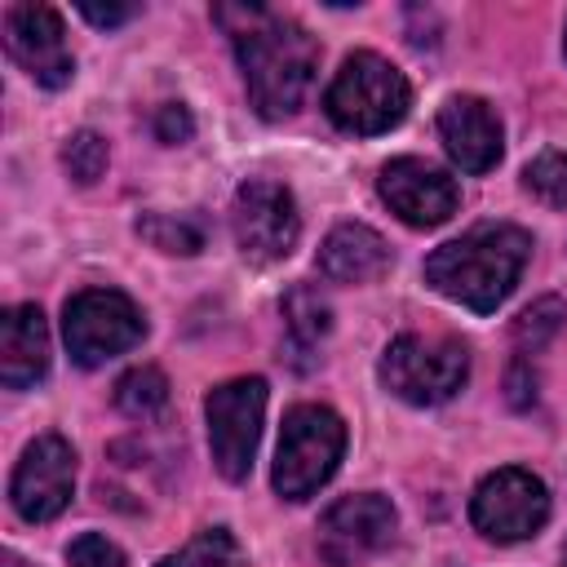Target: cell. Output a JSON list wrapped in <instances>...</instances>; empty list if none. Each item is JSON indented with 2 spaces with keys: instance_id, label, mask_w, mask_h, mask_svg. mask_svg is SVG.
<instances>
[{
  "instance_id": "6da1fadb",
  "label": "cell",
  "mask_w": 567,
  "mask_h": 567,
  "mask_svg": "<svg viewBox=\"0 0 567 567\" xmlns=\"http://www.w3.org/2000/svg\"><path fill=\"white\" fill-rule=\"evenodd\" d=\"M213 18L235 40L248 102L257 106V115L261 120H288L306 102V89H310L315 66H319L315 35L301 22L270 13L261 4H217Z\"/></svg>"
},
{
  "instance_id": "7a4b0ae2",
  "label": "cell",
  "mask_w": 567,
  "mask_h": 567,
  "mask_svg": "<svg viewBox=\"0 0 567 567\" xmlns=\"http://www.w3.org/2000/svg\"><path fill=\"white\" fill-rule=\"evenodd\" d=\"M532 257V235L509 221H483L425 257V284L447 301L492 315L518 284Z\"/></svg>"
},
{
  "instance_id": "3957f363",
  "label": "cell",
  "mask_w": 567,
  "mask_h": 567,
  "mask_svg": "<svg viewBox=\"0 0 567 567\" xmlns=\"http://www.w3.org/2000/svg\"><path fill=\"white\" fill-rule=\"evenodd\" d=\"M408 106H412V89H408L403 71L390 58L368 53V49L350 53L323 93L328 120L341 133H359V137L394 128L408 115Z\"/></svg>"
},
{
  "instance_id": "277c9868",
  "label": "cell",
  "mask_w": 567,
  "mask_h": 567,
  "mask_svg": "<svg viewBox=\"0 0 567 567\" xmlns=\"http://www.w3.org/2000/svg\"><path fill=\"white\" fill-rule=\"evenodd\" d=\"M346 452V421L323 408V403H301L284 416L279 452H275V492L284 501H306L315 496L332 474Z\"/></svg>"
},
{
  "instance_id": "5b68a950",
  "label": "cell",
  "mask_w": 567,
  "mask_h": 567,
  "mask_svg": "<svg viewBox=\"0 0 567 567\" xmlns=\"http://www.w3.org/2000/svg\"><path fill=\"white\" fill-rule=\"evenodd\" d=\"M381 385L416 408H434L447 403L465 377H470V350L456 337H425V332H403L385 346L381 368H377Z\"/></svg>"
},
{
  "instance_id": "8992f818",
  "label": "cell",
  "mask_w": 567,
  "mask_h": 567,
  "mask_svg": "<svg viewBox=\"0 0 567 567\" xmlns=\"http://www.w3.org/2000/svg\"><path fill=\"white\" fill-rule=\"evenodd\" d=\"M261 416H266V381L261 377H235L208 390L204 421H208V452L221 478L244 483L261 443Z\"/></svg>"
},
{
  "instance_id": "52a82bcc",
  "label": "cell",
  "mask_w": 567,
  "mask_h": 567,
  "mask_svg": "<svg viewBox=\"0 0 567 567\" xmlns=\"http://www.w3.org/2000/svg\"><path fill=\"white\" fill-rule=\"evenodd\" d=\"M146 332L142 310L115 288H84L62 310V337L80 368H102L106 359L133 350Z\"/></svg>"
},
{
  "instance_id": "ba28073f",
  "label": "cell",
  "mask_w": 567,
  "mask_h": 567,
  "mask_svg": "<svg viewBox=\"0 0 567 567\" xmlns=\"http://www.w3.org/2000/svg\"><path fill=\"white\" fill-rule=\"evenodd\" d=\"M545 518H549V492L523 465H505V470L487 474L470 496V523L496 545L536 536L545 527Z\"/></svg>"
},
{
  "instance_id": "9c48e42d",
  "label": "cell",
  "mask_w": 567,
  "mask_h": 567,
  "mask_svg": "<svg viewBox=\"0 0 567 567\" xmlns=\"http://www.w3.org/2000/svg\"><path fill=\"white\" fill-rule=\"evenodd\" d=\"M230 230H235V244L248 261H257V266L284 261L297 248V235H301L292 190L279 186V182H266V177H248L235 190Z\"/></svg>"
},
{
  "instance_id": "30bf717a",
  "label": "cell",
  "mask_w": 567,
  "mask_h": 567,
  "mask_svg": "<svg viewBox=\"0 0 567 567\" xmlns=\"http://www.w3.org/2000/svg\"><path fill=\"white\" fill-rule=\"evenodd\" d=\"M75 496V447L62 434H40L35 443H27L13 483H9V501L27 523H49L58 518Z\"/></svg>"
},
{
  "instance_id": "8fae6325",
  "label": "cell",
  "mask_w": 567,
  "mask_h": 567,
  "mask_svg": "<svg viewBox=\"0 0 567 567\" xmlns=\"http://www.w3.org/2000/svg\"><path fill=\"white\" fill-rule=\"evenodd\" d=\"M377 190H381V199L390 204V213H394L399 221L416 226V230L443 226V221L456 213V204H461L456 182H452L443 168H434V164H425V159H416V155L390 159V164L381 168V177H377Z\"/></svg>"
},
{
  "instance_id": "7c38bea8",
  "label": "cell",
  "mask_w": 567,
  "mask_h": 567,
  "mask_svg": "<svg viewBox=\"0 0 567 567\" xmlns=\"http://www.w3.org/2000/svg\"><path fill=\"white\" fill-rule=\"evenodd\" d=\"M4 49L44 89H62L75 75V62L62 40V18L49 4H13L4 13Z\"/></svg>"
},
{
  "instance_id": "4fadbf2b",
  "label": "cell",
  "mask_w": 567,
  "mask_h": 567,
  "mask_svg": "<svg viewBox=\"0 0 567 567\" xmlns=\"http://www.w3.org/2000/svg\"><path fill=\"white\" fill-rule=\"evenodd\" d=\"M439 137L461 173H487L501 159V120L474 93H452L439 106Z\"/></svg>"
},
{
  "instance_id": "5bb4252c",
  "label": "cell",
  "mask_w": 567,
  "mask_h": 567,
  "mask_svg": "<svg viewBox=\"0 0 567 567\" xmlns=\"http://www.w3.org/2000/svg\"><path fill=\"white\" fill-rule=\"evenodd\" d=\"M394 536V505L381 492H359V496H341L337 505H328V514L319 518V540L323 554H332L337 563L372 554L381 545H390Z\"/></svg>"
},
{
  "instance_id": "9a60e30c",
  "label": "cell",
  "mask_w": 567,
  "mask_h": 567,
  "mask_svg": "<svg viewBox=\"0 0 567 567\" xmlns=\"http://www.w3.org/2000/svg\"><path fill=\"white\" fill-rule=\"evenodd\" d=\"M49 372V323L40 306H9L0 315V381L27 390Z\"/></svg>"
},
{
  "instance_id": "2e32d148",
  "label": "cell",
  "mask_w": 567,
  "mask_h": 567,
  "mask_svg": "<svg viewBox=\"0 0 567 567\" xmlns=\"http://www.w3.org/2000/svg\"><path fill=\"white\" fill-rule=\"evenodd\" d=\"M319 270L332 284H372L390 270V244L363 221H341L319 244Z\"/></svg>"
},
{
  "instance_id": "e0dca14e",
  "label": "cell",
  "mask_w": 567,
  "mask_h": 567,
  "mask_svg": "<svg viewBox=\"0 0 567 567\" xmlns=\"http://www.w3.org/2000/svg\"><path fill=\"white\" fill-rule=\"evenodd\" d=\"M284 323H288V337H292L297 350H315L328 337V328H332V310L319 297V288L292 284L284 292Z\"/></svg>"
},
{
  "instance_id": "ac0fdd59",
  "label": "cell",
  "mask_w": 567,
  "mask_h": 567,
  "mask_svg": "<svg viewBox=\"0 0 567 567\" xmlns=\"http://www.w3.org/2000/svg\"><path fill=\"white\" fill-rule=\"evenodd\" d=\"M164 403H168V381H164V372L151 368V363H142V368H133V372H124V377L115 381V408H120L124 416H133V421L155 416Z\"/></svg>"
},
{
  "instance_id": "d6986e66",
  "label": "cell",
  "mask_w": 567,
  "mask_h": 567,
  "mask_svg": "<svg viewBox=\"0 0 567 567\" xmlns=\"http://www.w3.org/2000/svg\"><path fill=\"white\" fill-rule=\"evenodd\" d=\"M137 235L159 248V252H177V257H195L204 248V235L195 221L186 217H173V213H142L137 217Z\"/></svg>"
},
{
  "instance_id": "ffe728a7",
  "label": "cell",
  "mask_w": 567,
  "mask_h": 567,
  "mask_svg": "<svg viewBox=\"0 0 567 567\" xmlns=\"http://www.w3.org/2000/svg\"><path fill=\"white\" fill-rule=\"evenodd\" d=\"M235 554H239L235 536L226 527H208L195 540H186L177 554H164L155 567H230Z\"/></svg>"
},
{
  "instance_id": "44dd1931",
  "label": "cell",
  "mask_w": 567,
  "mask_h": 567,
  "mask_svg": "<svg viewBox=\"0 0 567 567\" xmlns=\"http://www.w3.org/2000/svg\"><path fill=\"white\" fill-rule=\"evenodd\" d=\"M62 164H66V177H71L75 186H93V182L106 173V142H102L93 128H80V133L66 137Z\"/></svg>"
},
{
  "instance_id": "7402d4cb",
  "label": "cell",
  "mask_w": 567,
  "mask_h": 567,
  "mask_svg": "<svg viewBox=\"0 0 567 567\" xmlns=\"http://www.w3.org/2000/svg\"><path fill=\"white\" fill-rule=\"evenodd\" d=\"M563 319H567V306H563L558 297L532 301V306L514 319V341H518V350H540V346L563 328Z\"/></svg>"
},
{
  "instance_id": "603a6c76",
  "label": "cell",
  "mask_w": 567,
  "mask_h": 567,
  "mask_svg": "<svg viewBox=\"0 0 567 567\" xmlns=\"http://www.w3.org/2000/svg\"><path fill=\"white\" fill-rule=\"evenodd\" d=\"M523 182L536 199L567 208V151H545L523 168Z\"/></svg>"
},
{
  "instance_id": "cb8c5ba5",
  "label": "cell",
  "mask_w": 567,
  "mask_h": 567,
  "mask_svg": "<svg viewBox=\"0 0 567 567\" xmlns=\"http://www.w3.org/2000/svg\"><path fill=\"white\" fill-rule=\"evenodd\" d=\"M66 563L71 567H124V549L97 532H84L66 545Z\"/></svg>"
},
{
  "instance_id": "d4e9b609",
  "label": "cell",
  "mask_w": 567,
  "mask_h": 567,
  "mask_svg": "<svg viewBox=\"0 0 567 567\" xmlns=\"http://www.w3.org/2000/svg\"><path fill=\"white\" fill-rule=\"evenodd\" d=\"M195 133V120H190V111L182 106V102H164L159 111H155V137L164 142V146H177V142H186Z\"/></svg>"
},
{
  "instance_id": "484cf974",
  "label": "cell",
  "mask_w": 567,
  "mask_h": 567,
  "mask_svg": "<svg viewBox=\"0 0 567 567\" xmlns=\"http://www.w3.org/2000/svg\"><path fill=\"white\" fill-rule=\"evenodd\" d=\"M80 13L93 22V27H120V22H128L133 13H137V4H80Z\"/></svg>"
},
{
  "instance_id": "4316f807",
  "label": "cell",
  "mask_w": 567,
  "mask_h": 567,
  "mask_svg": "<svg viewBox=\"0 0 567 567\" xmlns=\"http://www.w3.org/2000/svg\"><path fill=\"white\" fill-rule=\"evenodd\" d=\"M523 372H527V363H523V359H518V363H514V372H509V390H514V394H509V399H514V403H518V408H523V403H527V390H532V394H536V377H532V381H523Z\"/></svg>"
},
{
  "instance_id": "83f0119b",
  "label": "cell",
  "mask_w": 567,
  "mask_h": 567,
  "mask_svg": "<svg viewBox=\"0 0 567 567\" xmlns=\"http://www.w3.org/2000/svg\"><path fill=\"white\" fill-rule=\"evenodd\" d=\"M0 567H31V563H27V558H18L13 549H4V554H0Z\"/></svg>"
},
{
  "instance_id": "f1b7e54d",
  "label": "cell",
  "mask_w": 567,
  "mask_h": 567,
  "mask_svg": "<svg viewBox=\"0 0 567 567\" xmlns=\"http://www.w3.org/2000/svg\"><path fill=\"white\" fill-rule=\"evenodd\" d=\"M563 567H567V545H563Z\"/></svg>"
},
{
  "instance_id": "f546056e",
  "label": "cell",
  "mask_w": 567,
  "mask_h": 567,
  "mask_svg": "<svg viewBox=\"0 0 567 567\" xmlns=\"http://www.w3.org/2000/svg\"><path fill=\"white\" fill-rule=\"evenodd\" d=\"M563 49H567V40H563Z\"/></svg>"
}]
</instances>
